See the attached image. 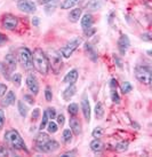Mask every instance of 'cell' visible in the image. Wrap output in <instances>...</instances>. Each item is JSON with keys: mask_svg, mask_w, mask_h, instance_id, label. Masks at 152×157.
Segmentation results:
<instances>
[{"mask_svg": "<svg viewBox=\"0 0 152 157\" xmlns=\"http://www.w3.org/2000/svg\"><path fill=\"white\" fill-rule=\"evenodd\" d=\"M32 63H33V68L43 76L48 75L49 70H50L48 56L41 48H35L33 51V53H32Z\"/></svg>", "mask_w": 152, "mask_h": 157, "instance_id": "obj_1", "label": "cell"}, {"mask_svg": "<svg viewBox=\"0 0 152 157\" xmlns=\"http://www.w3.org/2000/svg\"><path fill=\"white\" fill-rule=\"evenodd\" d=\"M4 138L9 147L13 148L14 150H24V151L28 153L25 142H24V140L22 139L21 134L16 130H8L5 133Z\"/></svg>", "mask_w": 152, "mask_h": 157, "instance_id": "obj_2", "label": "cell"}, {"mask_svg": "<svg viewBox=\"0 0 152 157\" xmlns=\"http://www.w3.org/2000/svg\"><path fill=\"white\" fill-rule=\"evenodd\" d=\"M17 57L18 62L22 66L24 70H30L33 69V63H32V53L28 47H21L17 51Z\"/></svg>", "mask_w": 152, "mask_h": 157, "instance_id": "obj_3", "label": "cell"}, {"mask_svg": "<svg viewBox=\"0 0 152 157\" xmlns=\"http://www.w3.org/2000/svg\"><path fill=\"white\" fill-rule=\"evenodd\" d=\"M151 68L148 66H139L135 70V76L136 79L139 83L144 84V85H151L152 76H151Z\"/></svg>", "mask_w": 152, "mask_h": 157, "instance_id": "obj_4", "label": "cell"}, {"mask_svg": "<svg viewBox=\"0 0 152 157\" xmlns=\"http://www.w3.org/2000/svg\"><path fill=\"white\" fill-rule=\"evenodd\" d=\"M81 43H83V39H81V38H76V39L71 40L70 43H68L65 46H63V47L61 48V52H60L61 55L63 57H65V59H69V57L73 54L74 51L81 45Z\"/></svg>", "mask_w": 152, "mask_h": 157, "instance_id": "obj_5", "label": "cell"}, {"mask_svg": "<svg viewBox=\"0 0 152 157\" xmlns=\"http://www.w3.org/2000/svg\"><path fill=\"white\" fill-rule=\"evenodd\" d=\"M18 25V18L13 14H6L1 18V26L5 30L14 31Z\"/></svg>", "mask_w": 152, "mask_h": 157, "instance_id": "obj_6", "label": "cell"}, {"mask_svg": "<svg viewBox=\"0 0 152 157\" xmlns=\"http://www.w3.org/2000/svg\"><path fill=\"white\" fill-rule=\"evenodd\" d=\"M49 61V66L52 67V70L55 74H58V71L62 69V56L61 53L57 52H52V55L48 59Z\"/></svg>", "mask_w": 152, "mask_h": 157, "instance_id": "obj_7", "label": "cell"}, {"mask_svg": "<svg viewBox=\"0 0 152 157\" xmlns=\"http://www.w3.org/2000/svg\"><path fill=\"white\" fill-rule=\"evenodd\" d=\"M17 8L26 14H33L37 10V5L31 0H20L17 2Z\"/></svg>", "mask_w": 152, "mask_h": 157, "instance_id": "obj_8", "label": "cell"}, {"mask_svg": "<svg viewBox=\"0 0 152 157\" xmlns=\"http://www.w3.org/2000/svg\"><path fill=\"white\" fill-rule=\"evenodd\" d=\"M26 86H28L29 91H30L32 94L37 95V94L39 93V83H38L37 77H35L33 74L28 75V77H26Z\"/></svg>", "mask_w": 152, "mask_h": 157, "instance_id": "obj_9", "label": "cell"}, {"mask_svg": "<svg viewBox=\"0 0 152 157\" xmlns=\"http://www.w3.org/2000/svg\"><path fill=\"white\" fill-rule=\"evenodd\" d=\"M69 126H70V130L72 131V133L74 135L81 134V132H83V125H81V122L76 116H71L70 117Z\"/></svg>", "mask_w": 152, "mask_h": 157, "instance_id": "obj_10", "label": "cell"}, {"mask_svg": "<svg viewBox=\"0 0 152 157\" xmlns=\"http://www.w3.org/2000/svg\"><path fill=\"white\" fill-rule=\"evenodd\" d=\"M58 148H60V144L57 142L56 140L49 139L39 150L46 154H52V153H55L56 150H58Z\"/></svg>", "mask_w": 152, "mask_h": 157, "instance_id": "obj_11", "label": "cell"}, {"mask_svg": "<svg viewBox=\"0 0 152 157\" xmlns=\"http://www.w3.org/2000/svg\"><path fill=\"white\" fill-rule=\"evenodd\" d=\"M130 46V40L127 35H121L118 39V49L121 55H125Z\"/></svg>", "mask_w": 152, "mask_h": 157, "instance_id": "obj_12", "label": "cell"}, {"mask_svg": "<svg viewBox=\"0 0 152 157\" xmlns=\"http://www.w3.org/2000/svg\"><path fill=\"white\" fill-rule=\"evenodd\" d=\"M79 77V72L77 69H72L70 70L68 74L65 75V77L63 78V83L68 84V85H74L77 83Z\"/></svg>", "mask_w": 152, "mask_h": 157, "instance_id": "obj_13", "label": "cell"}, {"mask_svg": "<svg viewBox=\"0 0 152 157\" xmlns=\"http://www.w3.org/2000/svg\"><path fill=\"white\" fill-rule=\"evenodd\" d=\"M81 110H83V117L86 119V122H91V103L87 96H83L81 100Z\"/></svg>", "mask_w": 152, "mask_h": 157, "instance_id": "obj_14", "label": "cell"}, {"mask_svg": "<svg viewBox=\"0 0 152 157\" xmlns=\"http://www.w3.org/2000/svg\"><path fill=\"white\" fill-rule=\"evenodd\" d=\"M93 23H94V18L91 16V14L86 13L80 17V24H81V28H83V31L91 28V26H93Z\"/></svg>", "mask_w": 152, "mask_h": 157, "instance_id": "obj_15", "label": "cell"}, {"mask_svg": "<svg viewBox=\"0 0 152 157\" xmlns=\"http://www.w3.org/2000/svg\"><path fill=\"white\" fill-rule=\"evenodd\" d=\"M83 49H85L86 54L88 55V57H89L93 62H96L97 60H98L97 52L95 51V48L93 47V45H91V43H85V45H83Z\"/></svg>", "mask_w": 152, "mask_h": 157, "instance_id": "obj_16", "label": "cell"}, {"mask_svg": "<svg viewBox=\"0 0 152 157\" xmlns=\"http://www.w3.org/2000/svg\"><path fill=\"white\" fill-rule=\"evenodd\" d=\"M103 5H104L103 0H89L85 6V8L91 12H96V10H100L103 7Z\"/></svg>", "mask_w": 152, "mask_h": 157, "instance_id": "obj_17", "label": "cell"}, {"mask_svg": "<svg viewBox=\"0 0 152 157\" xmlns=\"http://www.w3.org/2000/svg\"><path fill=\"white\" fill-rule=\"evenodd\" d=\"M15 101H16V95H15V93L13 91H8L7 92V94L5 96L2 101H1V105L2 107H9V105H13L15 103Z\"/></svg>", "mask_w": 152, "mask_h": 157, "instance_id": "obj_18", "label": "cell"}, {"mask_svg": "<svg viewBox=\"0 0 152 157\" xmlns=\"http://www.w3.org/2000/svg\"><path fill=\"white\" fill-rule=\"evenodd\" d=\"M4 62L9 67V69L12 70V71H14V70L16 69V67H17V60H16V57H15V55L10 54V53L5 56Z\"/></svg>", "mask_w": 152, "mask_h": 157, "instance_id": "obj_19", "label": "cell"}, {"mask_svg": "<svg viewBox=\"0 0 152 157\" xmlns=\"http://www.w3.org/2000/svg\"><path fill=\"white\" fill-rule=\"evenodd\" d=\"M76 93H77V87L74 86V85H69V87H66L63 92V99L64 101H70L74 95H76Z\"/></svg>", "mask_w": 152, "mask_h": 157, "instance_id": "obj_20", "label": "cell"}, {"mask_svg": "<svg viewBox=\"0 0 152 157\" xmlns=\"http://www.w3.org/2000/svg\"><path fill=\"white\" fill-rule=\"evenodd\" d=\"M81 14H83V9L81 8H74L72 9L69 13V21L72 23H77L79 22V20L81 17Z\"/></svg>", "mask_w": 152, "mask_h": 157, "instance_id": "obj_21", "label": "cell"}, {"mask_svg": "<svg viewBox=\"0 0 152 157\" xmlns=\"http://www.w3.org/2000/svg\"><path fill=\"white\" fill-rule=\"evenodd\" d=\"M49 139H50L49 135H48L47 133H43V132L41 131V133H39V134L37 135V138H35V146H37V149L41 148Z\"/></svg>", "mask_w": 152, "mask_h": 157, "instance_id": "obj_22", "label": "cell"}, {"mask_svg": "<svg viewBox=\"0 0 152 157\" xmlns=\"http://www.w3.org/2000/svg\"><path fill=\"white\" fill-rule=\"evenodd\" d=\"M91 151H94L95 154H100L104 149V144L100 139H94L91 142Z\"/></svg>", "mask_w": 152, "mask_h": 157, "instance_id": "obj_23", "label": "cell"}, {"mask_svg": "<svg viewBox=\"0 0 152 157\" xmlns=\"http://www.w3.org/2000/svg\"><path fill=\"white\" fill-rule=\"evenodd\" d=\"M10 72L12 70L9 69V67L5 63V62H0V74H2L4 78H6L7 80H10Z\"/></svg>", "mask_w": 152, "mask_h": 157, "instance_id": "obj_24", "label": "cell"}, {"mask_svg": "<svg viewBox=\"0 0 152 157\" xmlns=\"http://www.w3.org/2000/svg\"><path fill=\"white\" fill-rule=\"evenodd\" d=\"M80 1H81V0H63V2L61 4V8L71 9V8H73L74 6H77Z\"/></svg>", "mask_w": 152, "mask_h": 157, "instance_id": "obj_25", "label": "cell"}, {"mask_svg": "<svg viewBox=\"0 0 152 157\" xmlns=\"http://www.w3.org/2000/svg\"><path fill=\"white\" fill-rule=\"evenodd\" d=\"M94 111H95V116L97 119H102V118L104 117V107H103V105L102 103H96L95 105V109H94Z\"/></svg>", "mask_w": 152, "mask_h": 157, "instance_id": "obj_26", "label": "cell"}, {"mask_svg": "<svg viewBox=\"0 0 152 157\" xmlns=\"http://www.w3.org/2000/svg\"><path fill=\"white\" fill-rule=\"evenodd\" d=\"M17 109H18V113L21 115L23 118H25L28 116V107L24 105L23 101H17Z\"/></svg>", "mask_w": 152, "mask_h": 157, "instance_id": "obj_27", "label": "cell"}, {"mask_svg": "<svg viewBox=\"0 0 152 157\" xmlns=\"http://www.w3.org/2000/svg\"><path fill=\"white\" fill-rule=\"evenodd\" d=\"M62 138H63V141L65 144H70L72 139H73V133L70 128H65L63 131V134H62Z\"/></svg>", "mask_w": 152, "mask_h": 157, "instance_id": "obj_28", "label": "cell"}, {"mask_svg": "<svg viewBox=\"0 0 152 157\" xmlns=\"http://www.w3.org/2000/svg\"><path fill=\"white\" fill-rule=\"evenodd\" d=\"M128 147H129L128 141H121V142L116 144V151H118V153H124V151H126L127 149H128Z\"/></svg>", "mask_w": 152, "mask_h": 157, "instance_id": "obj_29", "label": "cell"}, {"mask_svg": "<svg viewBox=\"0 0 152 157\" xmlns=\"http://www.w3.org/2000/svg\"><path fill=\"white\" fill-rule=\"evenodd\" d=\"M68 113L70 116H77L79 113V105L77 103H70L68 107Z\"/></svg>", "mask_w": 152, "mask_h": 157, "instance_id": "obj_30", "label": "cell"}, {"mask_svg": "<svg viewBox=\"0 0 152 157\" xmlns=\"http://www.w3.org/2000/svg\"><path fill=\"white\" fill-rule=\"evenodd\" d=\"M10 82L16 86V87H20L21 86V83H22V76L21 74H13V76L10 77Z\"/></svg>", "mask_w": 152, "mask_h": 157, "instance_id": "obj_31", "label": "cell"}, {"mask_svg": "<svg viewBox=\"0 0 152 157\" xmlns=\"http://www.w3.org/2000/svg\"><path fill=\"white\" fill-rule=\"evenodd\" d=\"M46 128H47L48 133H56L57 131H58V125H57V123H55L54 121H50V122H48L47 126H46Z\"/></svg>", "mask_w": 152, "mask_h": 157, "instance_id": "obj_32", "label": "cell"}, {"mask_svg": "<svg viewBox=\"0 0 152 157\" xmlns=\"http://www.w3.org/2000/svg\"><path fill=\"white\" fill-rule=\"evenodd\" d=\"M111 100H112V102L116 103V105H119V103H120V96L118 94L117 88H111Z\"/></svg>", "mask_w": 152, "mask_h": 157, "instance_id": "obj_33", "label": "cell"}, {"mask_svg": "<svg viewBox=\"0 0 152 157\" xmlns=\"http://www.w3.org/2000/svg\"><path fill=\"white\" fill-rule=\"evenodd\" d=\"M103 133H104V130L101 126H97L94 128V131L91 132V135H93V138H95V139H100L101 136L103 135Z\"/></svg>", "mask_w": 152, "mask_h": 157, "instance_id": "obj_34", "label": "cell"}, {"mask_svg": "<svg viewBox=\"0 0 152 157\" xmlns=\"http://www.w3.org/2000/svg\"><path fill=\"white\" fill-rule=\"evenodd\" d=\"M133 90V86H132V84L129 82H124L121 85V91L124 94H128L129 92H132Z\"/></svg>", "mask_w": 152, "mask_h": 157, "instance_id": "obj_35", "label": "cell"}, {"mask_svg": "<svg viewBox=\"0 0 152 157\" xmlns=\"http://www.w3.org/2000/svg\"><path fill=\"white\" fill-rule=\"evenodd\" d=\"M14 153L6 146H0V156H12Z\"/></svg>", "mask_w": 152, "mask_h": 157, "instance_id": "obj_36", "label": "cell"}, {"mask_svg": "<svg viewBox=\"0 0 152 157\" xmlns=\"http://www.w3.org/2000/svg\"><path fill=\"white\" fill-rule=\"evenodd\" d=\"M45 99L47 102H50L53 100V92L50 86H46V88H45Z\"/></svg>", "mask_w": 152, "mask_h": 157, "instance_id": "obj_37", "label": "cell"}, {"mask_svg": "<svg viewBox=\"0 0 152 157\" xmlns=\"http://www.w3.org/2000/svg\"><path fill=\"white\" fill-rule=\"evenodd\" d=\"M48 122H49V121H48V116H47V113H46V111H45V113H43V119H41V123H40V126H39L40 131H43V130L46 128Z\"/></svg>", "mask_w": 152, "mask_h": 157, "instance_id": "obj_38", "label": "cell"}, {"mask_svg": "<svg viewBox=\"0 0 152 157\" xmlns=\"http://www.w3.org/2000/svg\"><path fill=\"white\" fill-rule=\"evenodd\" d=\"M45 111L47 113L48 119L53 121V119L56 118V109H55V108H47V110H45Z\"/></svg>", "mask_w": 152, "mask_h": 157, "instance_id": "obj_39", "label": "cell"}, {"mask_svg": "<svg viewBox=\"0 0 152 157\" xmlns=\"http://www.w3.org/2000/svg\"><path fill=\"white\" fill-rule=\"evenodd\" d=\"M56 119H57V125L60 126H63L65 122V117L63 113H60V115H56Z\"/></svg>", "mask_w": 152, "mask_h": 157, "instance_id": "obj_40", "label": "cell"}, {"mask_svg": "<svg viewBox=\"0 0 152 157\" xmlns=\"http://www.w3.org/2000/svg\"><path fill=\"white\" fill-rule=\"evenodd\" d=\"M7 91H8L7 85H6V84L0 83V98H2V96L6 95V92H7Z\"/></svg>", "mask_w": 152, "mask_h": 157, "instance_id": "obj_41", "label": "cell"}, {"mask_svg": "<svg viewBox=\"0 0 152 157\" xmlns=\"http://www.w3.org/2000/svg\"><path fill=\"white\" fill-rule=\"evenodd\" d=\"M31 117H32V119H33V121H37V119L40 117V109H39V108H35V109H33V111H32V113H31Z\"/></svg>", "mask_w": 152, "mask_h": 157, "instance_id": "obj_42", "label": "cell"}, {"mask_svg": "<svg viewBox=\"0 0 152 157\" xmlns=\"http://www.w3.org/2000/svg\"><path fill=\"white\" fill-rule=\"evenodd\" d=\"M5 113L2 109H0V130H2L4 128V125H5Z\"/></svg>", "mask_w": 152, "mask_h": 157, "instance_id": "obj_43", "label": "cell"}, {"mask_svg": "<svg viewBox=\"0 0 152 157\" xmlns=\"http://www.w3.org/2000/svg\"><path fill=\"white\" fill-rule=\"evenodd\" d=\"M95 32H96V29H95V28H93V26L83 31V33H85V36H86V37H91V36L94 35Z\"/></svg>", "mask_w": 152, "mask_h": 157, "instance_id": "obj_44", "label": "cell"}, {"mask_svg": "<svg viewBox=\"0 0 152 157\" xmlns=\"http://www.w3.org/2000/svg\"><path fill=\"white\" fill-rule=\"evenodd\" d=\"M24 101H26L29 105H33V103H35V99H33V95H30V94H25V95H24Z\"/></svg>", "mask_w": 152, "mask_h": 157, "instance_id": "obj_45", "label": "cell"}, {"mask_svg": "<svg viewBox=\"0 0 152 157\" xmlns=\"http://www.w3.org/2000/svg\"><path fill=\"white\" fill-rule=\"evenodd\" d=\"M113 61H114V63L117 64L118 68H120V69H121V68H122V62H121V60H120V59L116 55V54H113Z\"/></svg>", "mask_w": 152, "mask_h": 157, "instance_id": "obj_46", "label": "cell"}, {"mask_svg": "<svg viewBox=\"0 0 152 157\" xmlns=\"http://www.w3.org/2000/svg\"><path fill=\"white\" fill-rule=\"evenodd\" d=\"M141 39L144 40V41H151L152 38L150 33H143V35H141Z\"/></svg>", "mask_w": 152, "mask_h": 157, "instance_id": "obj_47", "label": "cell"}, {"mask_svg": "<svg viewBox=\"0 0 152 157\" xmlns=\"http://www.w3.org/2000/svg\"><path fill=\"white\" fill-rule=\"evenodd\" d=\"M7 40H8V38H7V36L4 35V33H1V32H0V46H1V45H4L5 43H7Z\"/></svg>", "mask_w": 152, "mask_h": 157, "instance_id": "obj_48", "label": "cell"}, {"mask_svg": "<svg viewBox=\"0 0 152 157\" xmlns=\"http://www.w3.org/2000/svg\"><path fill=\"white\" fill-rule=\"evenodd\" d=\"M32 24H33V26H38L40 24V18L37 16L32 17Z\"/></svg>", "mask_w": 152, "mask_h": 157, "instance_id": "obj_49", "label": "cell"}, {"mask_svg": "<svg viewBox=\"0 0 152 157\" xmlns=\"http://www.w3.org/2000/svg\"><path fill=\"white\" fill-rule=\"evenodd\" d=\"M110 87L117 88V80H116V79H111V82H110Z\"/></svg>", "mask_w": 152, "mask_h": 157, "instance_id": "obj_50", "label": "cell"}, {"mask_svg": "<svg viewBox=\"0 0 152 157\" xmlns=\"http://www.w3.org/2000/svg\"><path fill=\"white\" fill-rule=\"evenodd\" d=\"M52 1H55V0H38V4L39 5H47Z\"/></svg>", "mask_w": 152, "mask_h": 157, "instance_id": "obj_51", "label": "cell"}, {"mask_svg": "<svg viewBox=\"0 0 152 157\" xmlns=\"http://www.w3.org/2000/svg\"><path fill=\"white\" fill-rule=\"evenodd\" d=\"M73 155H76V150H73V151H69V153H65V154H63L62 156L66 157V156H73Z\"/></svg>", "mask_w": 152, "mask_h": 157, "instance_id": "obj_52", "label": "cell"}]
</instances>
